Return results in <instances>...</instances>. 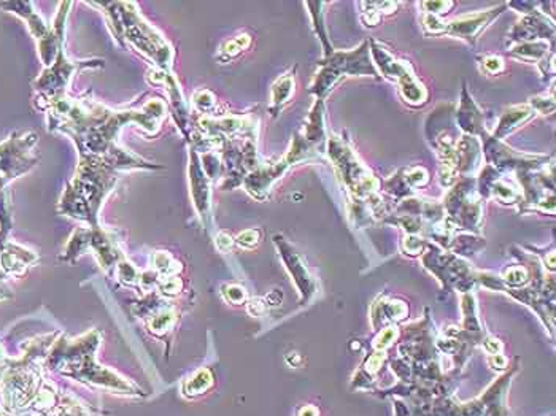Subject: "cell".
I'll use <instances>...</instances> for the list:
<instances>
[{"label":"cell","instance_id":"6da1fadb","mask_svg":"<svg viewBox=\"0 0 556 416\" xmlns=\"http://www.w3.org/2000/svg\"><path fill=\"white\" fill-rule=\"evenodd\" d=\"M104 7L110 14L112 31L117 38H126L131 42L145 58L152 59L154 67L167 70L172 62V48L162 38V35L149 26L137 13V8L131 2H110L96 3Z\"/></svg>","mask_w":556,"mask_h":416},{"label":"cell","instance_id":"7a4b0ae2","mask_svg":"<svg viewBox=\"0 0 556 416\" xmlns=\"http://www.w3.org/2000/svg\"><path fill=\"white\" fill-rule=\"evenodd\" d=\"M354 75L377 78L378 72L369 56V42H363L361 47L352 51H334L329 54L322 62V70L315 77L310 93H313L317 99L323 100L340 78L354 77Z\"/></svg>","mask_w":556,"mask_h":416},{"label":"cell","instance_id":"3957f363","mask_svg":"<svg viewBox=\"0 0 556 416\" xmlns=\"http://www.w3.org/2000/svg\"><path fill=\"white\" fill-rule=\"evenodd\" d=\"M0 7L7 8L10 12L21 16L24 21L27 23V27L34 38L38 43V53L40 58L45 64V67H49L56 59L59 49L64 45V23H66V16L69 8L72 7L70 2H62L61 7L58 10L56 19H54L53 26L48 27L42 18L35 13L34 5L31 2H3Z\"/></svg>","mask_w":556,"mask_h":416},{"label":"cell","instance_id":"277c9868","mask_svg":"<svg viewBox=\"0 0 556 416\" xmlns=\"http://www.w3.org/2000/svg\"><path fill=\"white\" fill-rule=\"evenodd\" d=\"M328 151L340 178L343 180L345 186L350 189L353 197L364 200L377 193L380 182L370 173L365 165H363L356 154L353 153V149L342 138L330 137L328 142Z\"/></svg>","mask_w":556,"mask_h":416},{"label":"cell","instance_id":"5b68a950","mask_svg":"<svg viewBox=\"0 0 556 416\" xmlns=\"http://www.w3.org/2000/svg\"><path fill=\"white\" fill-rule=\"evenodd\" d=\"M509 3H499L498 7H493L485 12H477L472 14H464L450 23H444L442 34L440 35H450L453 38H459L468 45L475 47L477 40L485 29H487L504 10H507Z\"/></svg>","mask_w":556,"mask_h":416},{"label":"cell","instance_id":"8992f818","mask_svg":"<svg viewBox=\"0 0 556 416\" xmlns=\"http://www.w3.org/2000/svg\"><path fill=\"white\" fill-rule=\"evenodd\" d=\"M293 162L288 159L287 154L278 162L269 164V165H258L256 169L252 170L247 177L243 178V186L247 189L248 194H252L254 199L264 200L272 188V184L287 173L289 167H293Z\"/></svg>","mask_w":556,"mask_h":416},{"label":"cell","instance_id":"52a82bcc","mask_svg":"<svg viewBox=\"0 0 556 416\" xmlns=\"http://www.w3.org/2000/svg\"><path fill=\"white\" fill-rule=\"evenodd\" d=\"M189 182H191V194L197 213L202 218H207L210 215V183L194 149L189 151Z\"/></svg>","mask_w":556,"mask_h":416},{"label":"cell","instance_id":"ba28073f","mask_svg":"<svg viewBox=\"0 0 556 416\" xmlns=\"http://www.w3.org/2000/svg\"><path fill=\"white\" fill-rule=\"evenodd\" d=\"M482 143L477 137L472 135H464L457 142L455 147V169L458 173L472 175L475 170L480 169L483 159Z\"/></svg>","mask_w":556,"mask_h":416},{"label":"cell","instance_id":"9c48e42d","mask_svg":"<svg viewBox=\"0 0 556 416\" xmlns=\"http://www.w3.org/2000/svg\"><path fill=\"white\" fill-rule=\"evenodd\" d=\"M372 54L375 59V65L380 69V73H382L385 78L398 83L399 86L410 82V79L417 78L407 62L398 61V59L393 58L387 49L380 47V45H377L375 42H372Z\"/></svg>","mask_w":556,"mask_h":416},{"label":"cell","instance_id":"30bf717a","mask_svg":"<svg viewBox=\"0 0 556 416\" xmlns=\"http://www.w3.org/2000/svg\"><path fill=\"white\" fill-rule=\"evenodd\" d=\"M457 121L459 129L466 135H472V137L482 135V137H487L483 127V113L480 112L466 89H463V94H461V105L457 113Z\"/></svg>","mask_w":556,"mask_h":416},{"label":"cell","instance_id":"8fae6325","mask_svg":"<svg viewBox=\"0 0 556 416\" xmlns=\"http://www.w3.org/2000/svg\"><path fill=\"white\" fill-rule=\"evenodd\" d=\"M547 35H550V38L553 37V26H547V19L540 18L539 14L526 16L512 31V37L522 40V43L544 40L547 38Z\"/></svg>","mask_w":556,"mask_h":416},{"label":"cell","instance_id":"7c38bea8","mask_svg":"<svg viewBox=\"0 0 556 416\" xmlns=\"http://www.w3.org/2000/svg\"><path fill=\"white\" fill-rule=\"evenodd\" d=\"M534 110L529 107V105H515V107H510L505 110L500 117L498 127H496L493 138L496 140H503L517 130L522 124H524L528 119L534 117Z\"/></svg>","mask_w":556,"mask_h":416},{"label":"cell","instance_id":"4fadbf2b","mask_svg":"<svg viewBox=\"0 0 556 416\" xmlns=\"http://www.w3.org/2000/svg\"><path fill=\"white\" fill-rule=\"evenodd\" d=\"M550 45L547 40H535V42H526L520 43L518 47L512 49V56L520 59V61L529 62V64H540L544 62L548 56Z\"/></svg>","mask_w":556,"mask_h":416},{"label":"cell","instance_id":"5bb4252c","mask_svg":"<svg viewBox=\"0 0 556 416\" xmlns=\"http://www.w3.org/2000/svg\"><path fill=\"white\" fill-rule=\"evenodd\" d=\"M294 94V77L291 73L280 77L272 86V102H270V113L278 114L283 105L288 102Z\"/></svg>","mask_w":556,"mask_h":416},{"label":"cell","instance_id":"9a60e30c","mask_svg":"<svg viewBox=\"0 0 556 416\" xmlns=\"http://www.w3.org/2000/svg\"><path fill=\"white\" fill-rule=\"evenodd\" d=\"M493 194L499 202L503 204H520L523 202V195L518 191L517 188L509 184L507 182H504L503 178L494 180L493 183L488 186V195Z\"/></svg>","mask_w":556,"mask_h":416},{"label":"cell","instance_id":"2e32d148","mask_svg":"<svg viewBox=\"0 0 556 416\" xmlns=\"http://www.w3.org/2000/svg\"><path fill=\"white\" fill-rule=\"evenodd\" d=\"M307 7L312 8L310 14H312L313 24H315V27H317L318 37L322 38V43H323V48H324V58H328L329 54L334 53V49H333V45L328 42V34H326V29H324V24H323L322 8L324 7V3H322V2H309Z\"/></svg>","mask_w":556,"mask_h":416},{"label":"cell","instance_id":"e0dca14e","mask_svg":"<svg viewBox=\"0 0 556 416\" xmlns=\"http://www.w3.org/2000/svg\"><path fill=\"white\" fill-rule=\"evenodd\" d=\"M153 267L158 270L162 277H172L180 270V265L175 262L173 258L165 252H158L153 256Z\"/></svg>","mask_w":556,"mask_h":416},{"label":"cell","instance_id":"ac0fdd59","mask_svg":"<svg viewBox=\"0 0 556 416\" xmlns=\"http://www.w3.org/2000/svg\"><path fill=\"white\" fill-rule=\"evenodd\" d=\"M193 102L197 107L199 112H202L205 114H212V112H215V108H217V99H215L213 94L207 91V89H200V91L194 94Z\"/></svg>","mask_w":556,"mask_h":416},{"label":"cell","instance_id":"d6986e66","mask_svg":"<svg viewBox=\"0 0 556 416\" xmlns=\"http://www.w3.org/2000/svg\"><path fill=\"white\" fill-rule=\"evenodd\" d=\"M173 323V313L169 312V310H162V312H158L156 315H153L152 319H149V329L156 334H162L167 330Z\"/></svg>","mask_w":556,"mask_h":416},{"label":"cell","instance_id":"ffe728a7","mask_svg":"<svg viewBox=\"0 0 556 416\" xmlns=\"http://www.w3.org/2000/svg\"><path fill=\"white\" fill-rule=\"evenodd\" d=\"M212 384V377L207 370H200L199 374H196V377L191 378L188 382V394H197L202 393Z\"/></svg>","mask_w":556,"mask_h":416},{"label":"cell","instance_id":"44dd1931","mask_svg":"<svg viewBox=\"0 0 556 416\" xmlns=\"http://www.w3.org/2000/svg\"><path fill=\"white\" fill-rule=\"evenodd\" d=\"M248 45H250L248 35H239V37L229 40V42L223 45V53L226 54L228 58H234V56H237L242 49L248 48Z\"/></svg>","mask_w":556,"mask_h":416},{"label":"cell","instance_id":"7402d4cb","mask_svg":"<svg viewBox=\"0 0 556 416\" xmlns=\"http://www.w3.org/2000/svg\"><path fill=\"white\" fill-rule=\"evenodd\" d=\"M529 107L534 110V113L548 114L555 112V100L548 96H537L529 100Z\"/></svg>","mask_w":556,"mask_h":416},{"label":"cell","instance_id":"603a6c76","mask_svg":"<svg viewBox=\"0 0 556 416\" xmlns=\"http://www.w3.org/2000/svg\"><path fill=\"white\" fill-rule=\"evenodd\" d=\"M405 182L410 188H422L424 186L426 183L429 182V177H428V172L423 167H415V169H410L407 173H405Z\"/></svg>","mask_w":556,"mask_h":416},{"label":"cell","instance_id":"cb8c5ba5","mask_svg":"<svg viewBox=\"0 0 556 416\" xmlns=\"http://www.w3.org/2000/svg\"><path fill=\"white\" fill-rule=\"evenodd\" d=\"M235 242H237V245H240V247H242V248H253V247H256L258 242H259V230H258V229L243 230L242 234L237 235V238H235Z\"/></svg>","mask_w":556,"mask_h":416},{"label":"cell","instance_id":"d4e9b609","mask_svg":"<svg viewBox=\"0 0 556 416\" xmlns=\"http://www.w3.org/2000/svg\"><path fill=\"white\" fill-rule=\"evenodd\" d=\"M159 289L165 295H173L178 294L180 289H182V282L177 277H162V280H159Z\"/></svg>","mask_w":556,"mask_h":416},{"label":"cell","instance_id":"484cf974","mask_svg":"<svg viewBox=\"0 0 556 416\" xmlns=\"http://www.w3.org/2000/svg\"><path fill=\"white\" fill-rule=\"evenodd\" d=\"M422 7L428 14L439 16V14L448 13V10L453 7V2H423Z\"/></svg>","mask_w":556,"mask_h":416},{"label":"cell","instance_id":"4316f807","mask_svg":"<svg viewBox=\"0 0 556 416\" xmlns=\"http://www.w3.org/2000/svg\"><path fill=\"white\" fill-rule=\"evenodd\" d=\"M482 64L485 72L491 75H498L504 70V61L499 56H487Z\"/></svg>","mask_w":556,"mask_h":416},{"label":"cell","instance_id":"83f0119b","mask_svg":"<svg viewBox=\"0 0 556 416\" xmlns=\"http://www.w3.org/2000/svg\"><path fill=\"white\" fill-rule=\"evenodd\" d=\"M394 337H396V329L389 328L387 330H383V332L378 335V339L375 340V347H377L378 352H383L385 348H388L389 345H391Z\"/></svg>","mask_w":556,"mask_h":416},{"label":"cell","instance_id":"f1b7e54d","mask_svg":"<svg viewBox=\"0 0 556 416\" xmlns=\"http://www.w3.org/2000/svg\"><path fill=\"white\" fill-rule=\"evenodd\" d=\"M526 280H528V275H526L523 269H510L505 273V282L513 284V286H518V284L524 283Z\"/></svg>","mask_w":556,"mask_h":416},{"label":"cell","instance_id":"f546056e","mask_svg":"<svg viewBox=\"0 0 556 416\" xmlns=\"http://www.w3.org/2000/svg\"><path fill=\"white\" fill-rule=\"evenodd\" d=\"M404 248H405V252L410 254H418L423 248L422 238L417 237V235H409V237H405V240H404Z\"/></svg>","mask_w":556,"mask_h":416},{"label":"cell","instance_id":"4dcf8cb0","mask_svg":"<svg viewBox=\"0 0 556 416\" xmlns=\"http://www.w3.org/2000/svg\"><path fill=\"white\" fill-rule=\"evenodd\" d=\"M224 294H226V299L229 300V302H232V304H242L245 297H247V295H245L243 288H240V286H228L226 291H224Z\"/></svg>","mask_w":556,"mask_h":416},{"label":"cell","instance_id":"1f68e13d","mask_svg":"<svg viewBox=\"0 0 556 416\" xmlns=\"http://www.w3.org/2000/svg\"><path fill=\"white\" fill-rule=\"evenodd\" d=\"M119 273H121V278L126 283H134L137 280V270H135L131 264L121 262L119 264Z\"/></svg>","mask_w":556,"mask_h":416},{"label":"cell","instance_id":"d6a6232c","mask_svg":"<svg viewBox=\"0 0 556 416\" xmlns=\"http://www.w3.org/2000/svg\"><path fill=\"white\" fill-rule=\"evenodd\" d=\"M232 245H234V240H232V237H230L229 232H224L223 230V232H219L217 235V247L219 252H228V249L232 248Z\"/></svg>","mask_w":556,"mask_h":416},{"label":"cell","instance_id":"836d02e7","mask_svg":"<svg viewBox=\"0 0 556 416\" xmlns=\"http://www.w3.org/2000/svg\"><path fill=\"white\" fill-rule=\"evenodd\" d=\"M265 307H267V305H265L263 299H252L247 305L248 313L253 315V317H259V315H263Z\"/></svg>","mask_w":556,"mask_h":416},{"label":"cell","instance_id":"e575fe53","mask_svg":"<svg viewBox=\"0 0 556 416\" xmlns=\"http://www.w3.org/2000/svg\"><path fill=\"white\" fill-rule=\"evenodd\" d=\"M370 7H372L375 12L377 13H387V14H391L394 13V10L398 8V3L394 2H370Z\"/></svg>","mask_w":556,"mask_h":416},{"label":"cell","instance_id":"d590c367","mask_svg":"<svg viewBox=\"0 0 556 416\" xmlns=\"http://www.w3.org/2000/svg\"><path fill=\"white\" fill-rule=\"evenodd\" d=\"M488 364L493 369H504L505 364H507V360H505L504 356H500V354H491L488 359Z\"/></svg>","mask_w":556,"mask_h":416},{"label":"cell","instance_id":"8d00e7d4","mask_svg":"<svg viewBox=\"0 0 556 416\" xmlns=\"http://www.w3.org/2000/svg\"><path fill=\"white\" fill-rule=\"evenodd\" d=\"M382 359H383V353H375L372 358L369 359V363H367V369L370 370V372H375V370H377L378 367H380V364H382Z\"/></svg>","mask_w":556,"mask_h":416},{"label":"cell","instance_id":"74e56055","mask_svg":"<svg viewBox=\"0 0 556 416\" xmlns=\"http://www.w3.org/2000/svg\"><path fill=\"white\" fill-rule=\"evenodd\" d=\"M485 348H487V352L488 353H491V354H499V352H500V343L498 342V340H494V339H489L488 342H485Z\"/></svg>","mask_w":556,"mask_h":416},{"label":"cell","instance_id":"f35d334b","mask_svg":"<svg viewBox=\"0 0 556 416\" xmlns=\"http://www.w3.org/2000/svg\"><path fill=\"white\" fill-rule=\"evenodd\" d=\"M309 413H310V408H304L299 416H317V412H315V410L312 412V415H309Z\"/></svg>","mask_w":556,"mask_h":416}]
</instances>
